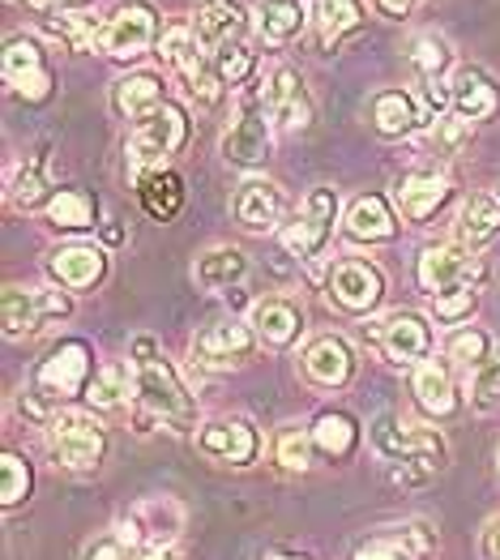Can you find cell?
<instances>
[{
    "mask_svg": "<svg viewBox=\"0 0 500 560\" xmlns=\"http://www.w3.org/2000/svg\"><path fill=\"white\" fill-rule=\"evenodd\" d=\"M133 402L141 432H150L146 423H163L172 432H188L197 423V402L188 398L181 376L163 364V355L154 351L150 338L133 342Z\"/></svg>",
    "mask_w": 500,
    "mask_h": 560,
    "instance_id": "cell-1",
    "label": "cell"
},
{
    "mask_svg": "<svg viewBox=\"0 0 500 560\" xmlns=\"http://www.w3.org/2000/svg\"><path fill=\"white\" fill-rule=\"evenodd\" d=\"M86 385H91V351H86V342H60L47 360H39L31 385L22 389V411L31 420L47 423L60 411L65 398L86 394Z\"/></svg>",
    "mask_w": 500,
    "mask_h": 560,
    "instance_id": "cell-2",
    "label": "cell"
},
{
    "mask_svg": "<svg viewBox=\"0 0 500 560\" xmlns=\"http://www.w3.org/2000/svg\"><path fill=\"white\" fill-rule=\"evenodd\" d=\"M372 450L394 463V479L403 483H423L432 470L445 467V441L432 428L403 423L398 416H381L372 423Z\"/></svg>",
    "mask_w": 500,
    "mask_h": 560,
    "instance_id": "cell-3",
    "label": "cell"
},
{
    "mask_svg": "<svg viewBox=\"0 0 500 560\" xmlns=\"http://www.w3.org/2000/svg\"><path fill=\"white\" fill-rule=\"evenodd\" d=\"M188 138V120H184V112L176 103H163V107H154L150 116H141L133 120V133H129V172H133V180L141 176H150V172H159L163 163H167V154H176Z\"/></svg>",
    "mask_w": 500,
    "mask_h": 560,
    "instance_id": "cell-4",
    "label": "cell"
},
{
    "mask_svg": "<svg viewBox=\"0 0 500 560\" xmlns=\"http://www.w3.org/2000/svg\"><path fill=\"white\" fill-rule=\"evenodd\" d=\"M47 450L60 467L94 470L107 454V436H103L98 420L86 411H56L47 420Z\"/></svg>",
    "mask_w": 500,
    "mask_h": 560,
    "instance_id": "cell-5",
    "label": "cell"
},
{
    "mask_svg": "<svg viewBox=\"0 0 500 560\" xmlns=\"http://www.w3.org/2000/svg\"><path fill=\"white\" fill-rule=\"evenodd\" d=\"M484 275L475 248L466 244H437V248H423L419 253V266H415V279L428 295H445L457 287H475Z\"/></svg>",
    "mask_w": 500,
    "mask_h": 560,
    "instance_id": "cell-6",
    "label": "cell"
},
{
    "mask_svg": "<svg viewBox=\"0 0 500 560\" xmlns=\"http://www.w3.org/2000/svg\"><path fill=\"white\" fill-rule=\"evenodd\" d=\"M334 219H338V192H334V188H313V192L304 197V210L295 214V223L282 228L287 253L313 261L321 248H325L329 232H334Z\"/></svg>",
    "mask_w": 500,
    "mask_h": 560,
    "instance_id": "cell-7",
    "label": "cell"
},
{
    "mask_svg": "<svg viewBox=\"0 0 500 560\" xmlns=\"http://www.w3.org/2000/svg\"><path fill=\"white\" fill-rule=\"evenodd\" d=\"M372 342L381 347V355L389 364H423L432 351V329L419 313H385L381 322H372Z\"/></svg>",
    "mask_w": 500,
    "mask_h": 560,
    "instance_id": "cell-8",
    "label": "cell"
},
{
    "mask_svg": "<svg viewBox=\"0 0 500 560\" xmlns=\"http://www.w3.org/2000/svg\"><path fill=\"white\" fill-rule=\"evenodd\" d=\"M150 44H154V9L150 4H120L103 22V35H98V47L116 60H133Z\"/></svg>",
    "mask_w": 500,
    "mask_h": 560,
    "instance_id": "cell-9",
    "label": "cell"
},
{
    "mask_svg": "<svg viewBox=\"0 0 500 560\" xmlns=\"http://www.w3.org/2000/svg\"><path fill=\"white\" fill-rule=\"evenodd\" d=\"M69 313V300L51 287H4V334L9 338H22L31 329H39V322L47 317H65Z\"/></svg>",
    "mask_w": 500,
    "mask_h": 560,
    "instance_id": "cell-10",
    "label": "cell"
},
{
    "mask_svg": "<svg viewBox=\"0 0 500 560\" xmlns=\"http://www.w3.org/2000/svg\"><path fill=\"white\" fill-rule=\"evenodd\" d=\"M381 291H385L381 270L360 261V257L338 261L334 275H329V295H334V304L347 308V313H372V308L381 304Z\"/></svg>",
    "mask_w": 500,
    "mask_h": 560,
    "instance_id": "cell-11",
    "label": "cell"
},
{
    "mask_svg": "<svg viewBox=\"0 0 500 560\" xmlns=\"http://www.w3.org/2000/svg\"><path fill=\"white\" fill-rule=\"evenodd\" d=\"M257 347V329L240 326V322H219V326H206L193 342V360L206 364V369H231V364H244Z\"/></svg>",
    "mask_w": 500,
    "mask_h": 560,
    "instance_id": "cell-12",
    "label": "cell"
},
{
    "mask_svg": "<svg viewBox=\"0 0 500 560\" xmlns=\"http://www.w3.org/2000/svg\"><path fill=\"white\" fill-rule=\"evenodd\" d=\"M270 125H266V107L257 112V103H240L231 129L223 133V154L240 167H257L270 159Z\"/></svg>",
    "mask_w": 500,
    "mask_h": 560,
    "instance_id": "cell-13",
    "label": "cell"
},
{
    "mask_svg": "<svg viewBox=\"0 0 500 560\" xmlns=\"http://www.w3.org/2000/svg\"><path fill=\"white\" fill-rule=\"evenodd\" d=\"M261 107L274 125L282 129H309L313 120V103H309V91L300 82V73L291 69H274L266 78V91H261Z\"/></svg>",
    "mask_w": 500,
    "mask_h": 560,
    "instance_id": "cell-14",
    "label": "cell"
},
{
    "mask_svg": "<svg viewBox=\"0 0 500 560\" xmlns=\"http://www.w3.org/2000/svg\"><path fill=\"white\" fill-rule=\"evenodd\" d=\"M231 214H235L248 232H274V228L282 223V214H287V197H282L278 185L253 176V180H244V185L235 188Z\"/></svg>",
    "mask_w": 500,
    "mask_h": 560,
    "instance_id": "cell-15",
    "label": "cell"
},
{
    "mask_svg": "<svg viewBox=\"0 0 500 560\" xmlns=\"http://www.w3.org/2000/svg\"><path fill=\"white\" fill-rule=\"evenodd\" d=\"M197 445H201V454H210V458H219V463H228V467H248V463L257 458V450H261L253 423H244V420L206 423V428L197 432Z\"/></svg>",
    "mask_w": 500,
    "mask_h": 560,
    "instance_id": "cell-16",
    "label": "cell"
},
{
    "mask_svg": "<svg viewBox=\"0 0 500 560\" xmlns=\"http://www.w3.org/2000/svg\"><path fill=\"white\" fill-rule=\"evenodd\" d=\"M304 373H309L313 385H325V389L347 385L351 373H356V355H351L347 338H338V334L313 338V342L304 347Z\"/></svg>",
    "mask_w": 500,
    "mask_h": 560,
    "instance_id": "cell-17",
    "label": "cell"
},
{
    "mask_svg": "<svg viewBox=\"0 0 500 560\" xmlns=\"http://www.w3.org/2000/svg\"><path fill=\"white\" fill-rule=\"evenodd\" d=\"M4 78H9V86L22 94V98H47L51 91V73H47L44 65V51L31 44V39H13V44L4 47Z\"/></svg>",
    "mask_w": 500,
    "mask_h": 560,
    "instance_id": "cell-18",
    "label": "cell"
},
{
    "mask_svg": "<svg viewBox=\"0 0 500 560\" xmlns=\"http://www.w3.org/2000/svg\"><path fill=\"white\" fill-rule=\"evenodd\" d=\"M394 197H398L403 219L423 223V219H432V214L441 210V201L450 197V180H445V176H437V172H410V176L398 180Z\"/></svg>",
    "mask_w": 500,
    "mask_h": 560,
    "instance_id": "cell-19",
    "label": "cell"
},
{
    "mask_svg": "<svg viewBox=\"0 0 500 560\" xmlns=\"http://www.w3.org/2000/svg\"><path fill=\"white\" fill-rule=\"evenodd\" d=\"M240 31H244V13L231 0H210V4L197 9L193 35H197V44L206 47V51H214V56L228 51L231 39H240Z\"/></svg>",
    "mask_w": 500,
    "mask_h": 560,
    "instance_id": "cell-20",
    "label": "cell"
},
{
    "mask_svg": "<svg viewBox=\"0 0 500 560\" xmlns=\"http://www.w3.org/2000/svg\"><path fill=\"white\" fill-rule=\"evenodd\" d=\"M419 120H428V107L407 91H381L372 98V125L385 133V138H403L410 133Z\"/></svg>",
    "mask_w": 500,
    "mask_h": 560,
    "instance_id": "cell-21",
    "label": "cell"
},
{
    "mask_svg": "<svg viewBox=\"0 0 500 560\" xmlns=\"http://www.w3.org/2000/svg\"><path fill=\"white\" fill-rule=\"evenodd\" d=\"M253 329H257V338H261V342H270V347H287V342H295V338H300V329H304V313H300L291 300H257V304H253Z\"/></svg>",
    "mask_w": 500,
    "mask_h": 560,
    "instance_id": "cell-22",
    "label": "cell"
},
{
    "mask_svg": "<svg viewBox=\"0 0 500 560\" xmlns=\"http://www.w3.org/2000/svg\"><path fill=\"white\" fill-rule=\"evenodd\" d=\"M137 197H141V210H146L150 219L167 223V219H176V214H181L184 180L176 176V172L159 167V172H150V176H141V180H137Z\"/></svg>",
    "mask_w": 500,
    "mask_h": 560,
    "instance_id": "cell-23",
    "label": "cell"
},
{
    "mask_svg": "<svg viewBox=\"0 0 500 560\" xmlns=\"http://www.w3.org/2000/svg\"><path fill=\"white\" fill-rule=\"evenodd\" d=\"M457 244H466V248H479V244H488V240H497L500 235V201L497 197H470L462 210H457Z\"/></svg>",
    "mask_w": 500,
    "mask_h": 560,
    "instance_id": "cell-24",
    "label": "cell"
},
{
    "mask_svg": "<svg viewBox=\"0 0 500 560\" xmlns=\"http://www.w3.org/2000/svg\"><path fill=\"white\" fill-rule=\"evenodd\" d=\"M51 275L65 287H73V291H86V287L103 279V253L91 248V244H69V248H60L51 257Z\"/></svg>",
    "mask_w": 500,
    "mask_h": 560,
    "instance_id": "cell-25",
    "label": "cell"
},
{
    "mask_svg": "<svg viewBox=\"0 0 500 560\" xmlns=\"http://www.w3.org/2000/svg\"><path fill=\"white\" fill-rule=\"evenodd\" d=\"M137 522H141L150 548H172L176 535L184 530V505L172 501V497H154V501H146L137 510Z\"/></svg>",
    "mask_w": 500,
    "mask_h": 560,
    "instance_id": "cell-26",
    "label": "cell"
},
{
    "mask_svg": "<svg viewBox=\"0 0 500 560\" xmlns=\"http://www.w3.org/2000/svg\"><path fill=\"white\" fill-rule=\"evenodd\" d=\"M244 275H248V257L240 248H210L193 266V279L206 291H228L231 282H240Z\"/></svg>",
    "mask_w": 500,
    "mask_h": 560,
    "instance_id": "cell-27",
    "label": "cell"
},
{
    "mask_svg": "<svg viewBox=\"0 0 500 560\" xmlns=\"http://www.w3.org/2000/svg\"><path fill=\"white\" fill-rule=\"evenodd\" d=\"M415 398L423 411L432 416H454L457 398H454V381H450V369L437 364V360H423L415 369Z\"/></svg>",
    "mask_w": 500,
    "mask_h": 560,
    "instance_id": "cell-28",
    "label": "cell"
},
{
    "mask_svg": "<svg viewBox=\"0 0 500 560\" xmlns=\"http://www.w3.org/2000/svg\"><path fill=\"white\" fill-rule=\"evenodd\" d=\"M450 98H454L457 116H466V120H484V116H492L497 112V91H492V82L484 78V73H475V69H462L454 78V86H450Z\"/></svg>",
    "mask_w": 500,
    "mask_h": 560,
    "instance_id": "cell-29",
    "label": "cell"
},
{
    "mask_svg": "<svg viewBox=\"0 0 500 560\" xmlns=\"http://www.w3.org/2000/svg\"><path fill=\"white\" fill-rule=\"evenodd\" d=\"M394 232H398V223H394V214H389V206L381 197H360L347 210V235L351 240L376 244V240H394Z\"/></svg>",
    "mask_w": 500,
    "mask_h": 560,
    "instance_id": "cell-30",
    "label": "cell"
},
{
    "mask_svg": "<svg viewBox=\"0 0 500 560\" xmlns=\"http://www.w3.org/2000/svg\"><path fill=\"white\" fill-rule=\"evenodd\" d=\"M116 112H125L129 120H141V116H150L154 107H163L167 98H163V82L154 78V73H133V78H125V82H116Z\"/></svg>",
    "mask_w": 500,
    "mask_h": 560,
    "instance_id": "cell-31",
    "label": "cell"
},
{
    "mask_svg": "<svg viewBox=\"0 0 500 560\" xmlns=\"http://www.w3.org/2000/svg\"><path fill=\"white\" fill-rule=\"evenodd\" d=\"M304 26V4L300 0H257V31L270 44H287Z\"/></svg>",
    "mask_w": 500,
    "mask_h": 560,
    "instance_id": "cell-32",
    "label": "cell"
},
{
    "mask_svg": "<svg viewBox=\"0 0 500 560\" xmlns=\"http://www.w3.org/2000/svg\"><path fill=\"white\" fill-rule=\"evenodd\" d=\"M129 389H133V376H129L125 364H103L91 376V385H86V402H91L94 411H116L120 402L133 398Z\"/></svg>",
    "mask_w": 500,
    "mask_h": 560,
    "instance_id": "cell-33",
    "label": "cell"
},
{
    "mask_svg": "<svg viewBox=\"0 0 500 560\" xmlns=\"http://www.w3.org/2000/svg\"><path fill=\"white\" fill-rule=\"evenodd\" d=\"M47 219H51L56 228H69V232L94 228V201L82 188H60V192L47 201Z\"/></svg>",
    "mask_w": 500,
    "mask_h": 560,
    "instance_id": "cell-34",
    "label": "cell"
},
{
    "mask_svg": "<svg viewBox=\"0 0 500 560\" xmlns=\"http://www.w3.org/2000/svg\"><path fill=\"white\" fill-rule=\"evenodd\" d=\"M356 423L347 420V416H338V411H329V416H321L313 423V441H317L321 454H329V458H347L351 450H356Z\"/></svg>",
    "mask_w": 500,
    "mask_h": 560,
    "instance_id": "cell-35",
    "label": "cell"
},
{
    "mask_svg": "<svg viewBox=\"0 0 500 560\" xmlns=\"http://www.w3.org/2000/svg\"><path fill=\"white\" fill-rule=\"evenodd\" d=\"M466 398H470V407L475 411H497L500 407V351L497 355H488L470 381H466Z\"/></svg>",
    "mask_w": 500,
    "mask_h": 560,
    "instance_id": "cell-36",
    "label": "cell"
},
{
    "mask_svg": "<svg viewBox=\"0 0 500 560\" xmlns=\"http://www.w3.org/2000/svg\"><path fill=\"white\" fill-rule=\"evenodd\" d=\"M317 26L325 44L342 39L347 31L360 26V4L356 0H317Z\"/></svg>",
    "mask_w": 500,
    "mask_h": 560,
    "instance_id": "cell-37",
    "label": "cell"
},
{
    "mask_svg": "<svg viewBox=\"0 0 500 560\" xmlns=\"http://www.w3.org/2000/svg\"><path fill=\"white\" fill-rule=\"evenodd\" d=\"M313 450H317L313 428H282V432H278V445H274L278 463H282L287 470H309Z\"/></svg>",
    "mask_w": 500,
    "mask_h": 560,
    "instance_id": "cell-38",
    "label": "cell"
},
{
    "mask_svg": "<svg viewBox=\"0 0 500 560\" xmlns=\"http://www.w3.org/2000/svg\"><path fill=\"white\" fill-rule=\"evenodd\" d=\"M26 492H31V467L18 454H4L0 458V505L13 510L18 501H26Z\"/></svg>",
    "mask_w": 500,
    "mask_h": 560,
    "instance_id": "cell-39",
    "label": "cell"
},
{
    "mask_svg": "<svg viewBox=\"0 0 500 560\" xmlns=\"http://www.w3.org/2000/svg\"><path fill=\"white\" fill-rule=\"evenodd\" d=\"M445 351H450V360L466 364V369L475 373V369L488 360V334H479V329H457Z\"/></svg>",
    "mask_w": 500,
    "mask_h": 560,
    "instance_id": "cell-40",
    "label": "cell"
},
{
    "mask_svg": "<svg viewBox=\"0 0 500 560\" xmlns=\"http://www.w3.org/2000/svg\"><path fill=\"white\" fill-rule=\"evenodd\" d=\"M410 60L423 73V82H437V73L450 65V47H445V39H437V35H423V39H415Z\"/></svg>",
    "mask_w": 500,
    "mask_h": 560,
    "instance_id": "cell-41",
    "label": "cell"
},
{
    "mask_svg": "<svg viewBox=\"0 0 500 560\" xmlns=\"http://www.w3.org/2000/svg\"><path fill=\"white\" fill-rule=\"evenodd\" d=\"M39 197H44V172H39V159H35L31 167H22V172L9 180V201L22 206V210H31Z\"/></svg>",
    "mask_w": 500,
    "mask_h": 560,
    "instance_id": "cell-42",
    "label": "cell"
},
{
    "mask_svg": "<svg viewBox=\"0 0 500 560\" xmlns=\"http://www.w3.org/2000/svg\"><path fill=\"white\" fill-rule=\"evenodd\" d=\"M470 308H475V287H457V291H445V295H432L437 322H462V317H470Z\"/></svg>",
    "mask_w": 500,
    "mask_h": 560,
    "instance_id": "cell-43",
    "label": "cell"
},
{
    "mask_svg": "<svg viewBox=\"0 0 500 560\" xmlns=\"http://www.w3.org/2000/svg\"><path fill=\"white\" fill-rule=\"evenodd\" d=\"M470 138V120L466 116H454V120H437V129H432V145L441 150V154H457L462 145Z\"/></svg>",
    "mask_w": 500,
    "mask_h": 560,
    "instance_id": "cell-44",
    "label": "cell"
},
{
    "mask_svg": "<svg viewBox=\"0 0 500 560\" xmlns=\"http://www.w3.org/2000/svg\"><path fill=\"white\" fill-rule=\"evenodd\" d=\"M248 69H253V56L248 51H219V65H214V73H219V82H228V86H240L244 78H248Z\"/></svg>",
    "mask_w": 500,
    "mask_h": 560,
    "instance_id": "cell-45",
    "label": "cell"
},
{
    "mask_svg": "<svg viewBox=\"0 0 500 560\" xmlns=\"http://www.w3.org/2000/svg\"><path fill=\"white\" fill-rule=\"evenodd\" d=\"M351 560H419V557H410V552L398 544V539H394V535H381V539L364 544V548H360Z\"/></svg>",
    "mask_w": 500,
    "mask_h": 560,
    "instance_id": "cell-46",
    "label": "cell"
},
{
    "mask_svg": "<svg viewBox=\"0 0 500 560\" xmlns=\"http://www.w3.org/2000/svg\"><path fill=\"white\" fill-rule=\"evenodd\" d=\"M82 560H129V548L116 539V530L112 535H103V539H94L91 548H86V557Z\"/></svg>",
    "mask_w": 500,
    "mask_h": 560,
    "instance_id": "cell-47",
    "label": "cell"
},
{
    "mask_svg": "<svg viewBox=\"0 0 500 560\" xmlns=\"http://www.w3.org/2000/svg\"><path fill=\"white\" fill-rule=\"evenodd\" d=\"M484 557L500 560V517H492V522L484 526Z\"/></svg>",
    "mask_w": 500,
    "mask_h": 560,
    "instance_id": "cell-48",
    "label": "cell"
},
{
    "mask_svg": "<svg viewBox=\"0 0 500 560\" xmlns=\"http://www.w3.org/2000/svg\"><path fill=\"white\" fill-rule=\"evenodd\" d=\"M137 560H181V557H176L172 548H146V552H141Z\"/></svg>",
    "mask_w": 500,
    "mask_h": 560,
    "instance_id": "cell-49",
    "label": "cell"
},
{
    "mask_svg": "<svg viewBox=\"0 0 500 560\" xmlns=\"http://www.w3.org/2000/svg\"><path fill=\"white\" fill-rule=\"evenodd\" d=\"M376 4H381L385 13H394V18H398V13H407V4H410V0H376Z\"/></svg>",
    "mask_w": 500,
    "mask_h": 560,
    "instance_id": "cell-50",
    "label": "cell"
},
{
    "mask_svg": "<svg viewBox=\"0 0 500 560\" xmlns=\"http://www.w3.org/2000/svg\"><path fill=\"white\" fill-rule=\"evenodd\" d=\"M266 560H309V557H295V552H274V557H266Z\"/></svg>",
    "mask_w": 500,
    "mask_h": 560,
    "instance_id": "cell-51",
    "label": "cell"
}]
</instances>
